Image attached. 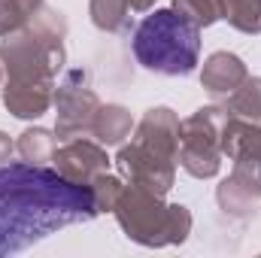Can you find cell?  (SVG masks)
Here are the masks:
<instances>
[{
  "instance_id": "5",
  "label": "cell",
  "mask_w": 261,
  "mask_h": 258,
  "mask_svg": "<svg viewBox=\"0 0 261 258\" xmlns=\"http://www.w3.org/2000/svg\"><path fill=\"white\" fill-rule=\"evenodd\" d=\"M225 107H200L189 119H182L179 137V167L195 179H213L222 170V146L219 131L225 122Z\"/></svg>"
},
{
  "instance_id": "19",
  "label": "cell",
  "mask_w": 261,
  "mask_h": 258,
  "mask_svg": "<svg viewBox=\"0 0 261 258\" xmlns=\"http://www.w3.org/2000/svg\"><path fill=\"white\" fill-rule=\"evenodd\" d=\"M88 186H91V192H94V200H97V210H100V213H113L119 194L125 189V183H122L119 176H113L110 170H107V173H97Z\"/></svg>"
},
{
  "instance_id": "11",
  "label": "cell",
  "mask_w": 261,
  "mask_h": 258,
  "mask_svg": "<svg viewBox=\"0 0 261 258\" xmlns=\"http://www.w3.org/2000/svg\"><path fill=\"white\" fill-rule=\"evenodd\" d=\"M55 104V82L40 79H6L3 107L15 119H40Z\"/></svg>"
},
{
  "instance_id": "20",
  "label": "cell",
  "mask_w": 261,
  "mask_h": 258,
  "mask_svg": "<svg viewBox=\"0 0 261 258\" xmlns=\"http://www.w3.org/2000/svg\"><path fill=\"white\" fill-rule=\"evenodd\" d=\"M28 21H31V15L18 6V0H0V37L21 31Z\"/></svg>"
},
{
  "instance_id": "2",
  "label": "cell",
  "mask_w": 261,
  "mask_h": 258,
  "mask_svg": "<svg viewBox=\"0 0 261 258\" xmlns=\"http://www.w3.org/2000/svg\"><path fill=\"white\" fill-rule=\"evenodd\" d=\"M67 18L64 12L43 6L21 31L3 37L0 64L9 79H40L55 82L58 70L67 61L64 49Z\"/></svg>"
},
{
  "instance_id": "3",
  "label": "cell",
  "mask_w": 261,
  "mask_h": 258,
  "mask_svg": "<svg viewBox=\"0 0 261 258\" xmlns=\"http://www.w3.org/2000/svg\"><path fill=\"white\" fill-rule=\"evenodd\" d=\"M137 61L161 76H189L200 61V28L182 18L173 6L155 9L134 31Z\"/></svg>"
},
{
  "instance_id": "15",
  "label": "cell",
  "mask_w": 261,
  "mask_h": 258,
  "mask_svg": "<svg viewBox=\"0 0 261 258\" xmlns=\"http://www.w3.org/2000/svg\"><path fill=\"white\" fill-rule=\"evenodd\" d=\"M55 149H58V134L49 128H28L15 140V155H21V161H31V164L52 161Z\"/></svg>"
},
{
  "instance_id": "7",
  "label": "cell",
  "mask_w": 261,
  "mask_h": 258,
  "mask_svg": "<svg viewBox=\"0 0 261 258\" xmlns=\"http://www.w3.org/2000/svg\"><path fill=\"white\" fill-rule=\"evenodd\" d=\"M116 167L128 183L146 189V192L161 194V197L173 189V179H176V158H167L164 152H158L134 137H130V143L119 146Z\"/></svg>"
},
{
  "instance_id": "4",
  "label": "cell",
  "mask_w": 261,
  "mask_h": 258,
  "mask_svg": "<svg viewBox=\"0 0 261 258\" xmlns=\"http://www.w3.org/2000/svg\"><path fill=\"white\" fill-rule=\"evenodd\" d=\"M116 222L125 237L140 246H176L192 234V213L182 203H164L161 194L140 186H125L116 207Z\"/></svg>"
},
{
  "instance_id": "17",
  "label": "cell",
  "mask_w": 261,
  "mask_h": 258,
  "mask_svg": "<svg viewBox=\"0 0 261 258\" xmlns=\"http://www.w3.org/2000/svg\"><path fill=\"white\" fill-rule=\"evenodd\" d=\"M222 18L240 34H261V0H225Z\"/></svg>"
},
{
  "instance_id": "22",
  "label": "cell",
  "mask_w": 261,
  "mask_h": 258,
  "mask_svg": "<svg viewBox=\"0 0 261 258\" xmlns=\"http://www.w3.org/2000/svg\"><path fill=\"white\" fill-rule=\"evenodd\" d=\"M18 6H21V9H24V12H28L31 18H34V15H37V12L43 9V0H18Z\"/></svg>"
},
{
  "instance_id": "10",
  "label": "cell",
  "mask_w": 261,
  "mask_h": 258,
  "mask_svg": "<svg viewBox=\"0 0 261 258\" xmlns=\"http://www.w3.org/2000/svg\"><path fill=\"white\" fill-rule=\"evenodd\" d=\"M179 137H182V122L170 107L146 110V116L140 119V125L134 131V140L164 152L167 158H176V164H179Z\"/></svg>"
},
{
  "instance_id": "18",
  "label": "cell",
  "mask_w": 261,
  "mask_h": 258,
  "mask_svg": "<svg viewBox=\"0 0 261 258\" xmlns=\"http://www.w3.org/2000/svg\"><path fill=\"white\" fill-rule=\"evenodd\" d=\"M173 9L197 28H210L222 18L225 0H173Z\"/></svg>"
},
{
  "instance_id": "13",
  "label": "cell",
  "mask_w": 261,
  "mask_h": 258,
  "mask_svg": "<svg viewBox=\"0 0 261 258\" xmlns=\"http://www.w3.org/2000/svg\"><path fill=\"white\" fill-rule=\"evenodd\" d=\"M134 131V119L125 107L119 104H100L97 116H94V125H91V137L100 143V146H122Z\"/></svg>"
},
{
  "instance_id": "9",
  "label": "cell",
  "mask_w": 261,
  "mask_h": 258,
  "mask_svg": "<svg viewBox=\"0 0 261 258\" xmlns=\"http://www.w3.org/2000/svg\"><path fill=\"white\" fill-rule=\"evenodd\" d=\"M216 200H219V210L231 219L255 216L261 207V173L234 164L231 176L222 179V186L216 189Z\"/></svg>"
},
{
  "instance_id": "1",
  "label": "cell",
  "mask_w": 261,
  "mask_h": 258,
  "mask_svg": "<svg viewBox=\"0 0 261 258\" xmlns=\"http://www.w3.org/2000/svg\"><path fill=\"white\" fill-rule=\"evenodd\" d=\"M97 213L91 186L31 161L0 164V255L21 252L67 225L91 222Z\"/></svg>"
},
{
  "instance_id": "8",
  "label": "cell",
  "mask_w": 261,
  "mask_h": 258,
  "mask_svg": "<svg viewBox=\"0 0 261 258\" xmlns=\"http://www.w3.org/2000/svg\"><path fill=\"white\" fill-rule=\"evenodd\" d=\"M52 161H55V170L58 173H64L67 179L82 183V186H88L97 173H107L110 170L107 146H100L97 140H88V137L64 140V146L55 149Z\"/></svg>"
},
{
  "instance_id": "12",
  "label": "cell",
  "mask_w": 261,
  "mask_h": 258,
  "mask_svg": "<svg viewBox=\"0 0 261 258\" xmlns=\"http://www.w3.org/2000/svg\"><path fill=\"white\" fill-rule=\"evenodd\" d=\"M246 76H249V70H246V64H243L240 55H234V52H213V55L203 61L200 85H203L213 97H228Z\"/></svg>"
},
{
  "instance_id": "16",
  "label": "cell",
  "mask_w": 261,
  "mask_h": 258,
  "mask_svg": "<svg viewBox=\"0 0 261 258\" xmlns=\"http://www.w3.org/2000/svg\"><path fill=\"white\" fill-rule=\"evenodd\" d=\"M130 3L128 0H91L88 3V15H91V24L97 31H107V34H122L130 28Z\"/></svg>"
},
{
  "instance_id": "24",
  "label": "cell",
  "mask_w": 261,
  "mask_h": 258,
  "mask_svg": "<svg viewBox=\"0 0 261 258\" xmlns=\"http://www.w3.org/2000/svg\"><path fill=\"white\" fill-rule=\"evenodd\" d=\"M0 79H3V64H0Z\"/></svg>"
},
{
  "instance_id": "23",
  "label": "cell",
  "mask_w": 261,
  "mask_h": 258,
  "mask_svg": "<svg viewBox=\"0 0 261 258\" xmlns=\"http://www.w3.org/2000/svg\"><path fill=\"white\" fill-rule=\"evenodd\" d=\"M128 3H130L134 12H149V9L155 6V0H128Z\"/></svg>"
},
{
  "instance_id": "14",
  "label": "cell",
  "mask_w": 261,
  "mask_h": 258,
  "mask_svg": "<svg viewBox=\"0 0 261 258\" xmlns=\"http://www.w3.org/2000/svg\"><path fill=\"white\" fill-rule=\"evenodd\" d=\"M225 113L246 119V122H261V76H246L228 97H225Z\"/></svg>"
},
{
  "instance_id": "21",
  "label": "cell",
  "mask_w": 261,
  "mask_h": 258,
  "mask_svg": "<svg viewBox=\"0 0 261 258\" xmlns=\"http://www.w3.org/2000/svg\"><path fill=\"white\" fill-rule=\"evenodd\" d=\"M12 155H15V140H12L9 134L0 131V164H9Z\"/></svg>"
},
{
  "instance_id": "6",
  "label": "cell",
  "mask_w": 261,
  "mask_h": 258,
  "mask_svg": "<svg viewBox=\"0 0 261 258\" xmlns=\"http://www.w3.org/2000/svg\"><path fill=\"white\" fill-rule=\"evenodd\" d=\"M88 70L76 67L67 70L64 79L55 85V134L58 140H76V137H91L94 116L100 110V97L94 94V88L88 85Z\"/></svg>"
}]
</instances>
